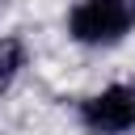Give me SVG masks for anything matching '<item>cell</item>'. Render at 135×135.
Returning <instances> with one entry per match:
<instances>
[{
	"mask_svg": "<svg viewBox=\"0 0 135 135\" xmlns=\"http://www.w3.org/2000/svg\"><path fill=\"white\" fill-rule=\"evenodd\" d=\"M21 63H25V46H21V38H0V89L13 84V76H17Z\"/></svg>",
	"mask_w": 135,
	"mask_h": 135,
	"instance_id": "cell-3",
	"label": "cell"
},
{
	"mask_svg": "<svg viewBox=\"0 0 135 135\" xmlns=\"http://www.w3.org/2000/svg\"><path fill=\"white\" fill-rule=\"evenodd\" d=\"M135 25V0H80L68 17V30L84 46H114Z\"/></svg>",
	"mask_w": 135,
	"mask_h": 135,
	"instance_id": "cell-1",
	"label": "cell"
},
{
	"mask_svg": "<svg viewBox=\"0 0 135 135\" xmlns=\"http://www.w3.org/2000/svg\"><path fill=\"white\" fill-rule=\"evenodd\" d=\"M80 127L89 135H122L135 127V84H110L80 105Z\"/></svg>",
	"mask_w": 135,
	"mask_h": 135,
	"instance_id": "cell-2",
	"label": "cell"
}]
</instances>
